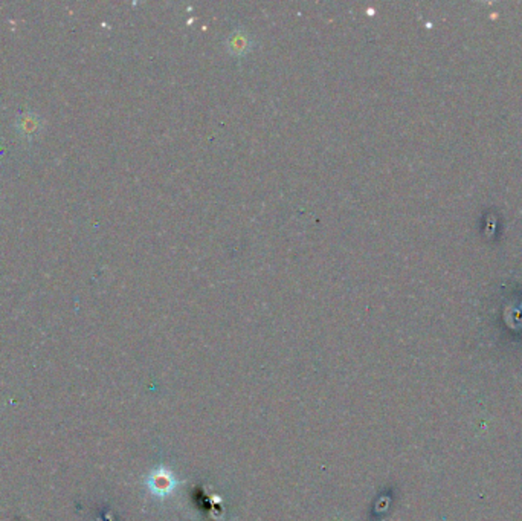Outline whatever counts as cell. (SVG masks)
<instances>
[{"instance_id":"obj_1","label":"cell","mask_w":522,"mask_h":521,"mask_svg":"<svg viewBox=\"0 0 522 521\" xmlns=\"http://www.w3.org/2000/svg\"><path fill=\"white\" fill-rule=\"evenodd\" d=\"M179 484L180 482L174 477L173 471L165 465H161L158 468L151 470L145 479L147 489H149L151 496L161 500L170 497L171 494L176 491Z\"/></svg>"}]
</instances>
